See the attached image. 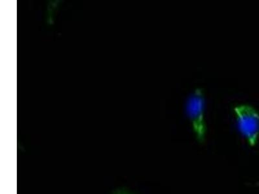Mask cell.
Listing matches in <instances>:
<instances>
[{"label":"cell","instance_id":"2","mask_svg":"<svg viewBox=\"0 0 259 194\" xmlns=\"http://www.w3.org/2000/svg\"><path fill=\"white\" fill-rule=\"evenodd\" d=\"M204 108L205 99L202 89L196 88L187 99L186 112L193 127L194 135L201 143L204 142L206 134Z\"/></svg>","mask_w":259,"mask_h":194},{"label":"cell","instance_id":"3","mask_svg":"<svg viewBox=\"0 0 259 194\" xmlns=\"http://www.w3.org/2000/svg\"><path fill=\"white\" fill-rule=\"evenodd\" d=\"M113 194H134L125 188H118L113 191Z\"/></svg>","mask_w":259,"mask_h":194},{"label":"cell","instance_id":"1","mask_svg":"<svg viewBox=\"0 0 259 194\" xmlns=\"http://www.w3.org/2000/svg\"><path fill=\"white\" fill-rule=\"evenodd\" d=\"M233 111L240 133L250 147H255L259 138V113L247 105L236 106Z\"/></svg>","mask_w":259,"mask_h":194}]
</instances>
